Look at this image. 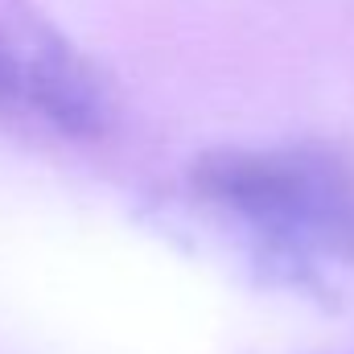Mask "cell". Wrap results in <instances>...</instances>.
Returning <instances> with one entry per match:
<instances>
[{
  "mask_svg": "<svg viewBox=\"0 0 354 354\" xmlns=\"http://www.w3.org/2000/svg\"><path fill=\"white\" fill-rule=\"evenodd\" d=\"M194 189L280 264L309 276L354 268V161L326 145L210 153Z\"/></svg>",
  "mask_w": 354,
  "mask_h": 354,
  "instance_id": "1",
  "label": "cell"
},
{
  "mask_svg": "<svg viewBox=\"0 0 354 354\" xmlns=\"http://www.w3.org/2000/svg\"><path fill=\"white\" fill-rule=\"evenodd\" d=\"M0 115L91 140L107 132L111 99L66 41L12 21L0 25Z\"/></svg>",
  "mask_w": 354,
  "mask_h": 354,
  "instance_id": "2",
  "label": "cell"
}]
</instances>
